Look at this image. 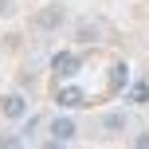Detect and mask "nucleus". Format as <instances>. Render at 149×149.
Instances as JSON below:
<instances>
[{
    "mask_svg": "<svg viewBox=\"0 0 149 149\" xmlns=\"http://www.w3.org/2000/svg\"><path fill=\"white\" fill-rule=\"evenodd\" d=\"M55 102H59L63 110H79V106H86V90H79V86H63Z\"/></svg>",
    "mask_w": 149,
    "mask_h": 149,
    "instance_id": "20e7f679",
    "label": "nucleus"
},
{
    "mask_svg": "<svg viewBox=\"0 0 149 149\" xmlns=\"http://www.w3.org/2000/svg\"><path fill=\"white\" fill-rule=\"evenodd\" d=\"M0 12H8V0H0Z\"/></svg>",
    "mask_w": 149,
    "mask_h": 149,
    "instance_id": "1a4fd4ad",
    "label": "nucleus"
},
{
    "mask_svg": "<svg viewBox=\"0 0 149 149\" xmlns=\"http://www.w3.org/2000/svg\"><path fill=\"white\" fill-rule=\"evenodd\" d=\"M63 20H67V12H63L59 4H47V8H39V16H36V24H39L43 31H55Z\"/></svg>",
    "mask_w": 149,
    "mask_h": 149,
    "instance_id": "7ed1b4c3",
    "label": "nucleus"
},
{
    "mask_svg": "<svg viewBox=\"0 0 149 149\" xmlns=\"http://www.w3.org/2000/svg\"><path fill=\"white\" fill-rule=\"evenodd\" d=\"M134 145H137V149H149V134H141V137H134Z\"/></svg>",
    "mask_w": 149,
    "mask_h": 149,
    "instance_id": "6e6552de",
    "label": "nucleus"
},
{
    "mask_svg": "<svg viewBox=\"0 0 149 149\" xmlns=\"http://www.w3.org/2000/svg\"><path fill=\"white\" fill-rule=\"evenodd\" d=\"M102 130H106V134H126V130H130V114L126 110H110L102 118Z\"/></svg>",
    "mask_w": 149,
    "mask_h": 149,
    "instance_id": "39448f33",
    "label": "nucleus"
},
{
    "mask_svg": "<svg viewBox=\"0 0 149 149\" xmlns=\"http://www.w3.org/2000/svg\"><path fill=\"white\" fill-rule=\"evenodd\" d=\"M0 114H4L8 122H20V118H28V98H24V94H8L4 102H0Z\"/></svg>",
    "mask_w": 149,
    "mask_h": 149,
    "instance_id": "f03ea898",
    "label": "nucleus"
},
{
    "mask_svg": "<svg viewBox=\"0 0 149 149\" xmlns=\"http://www.w3.org/2000/svg\"><path fill=\"white\" fill-rule=\"evenodd\" d=\"M51 145H67L74 141V134H79V126H74V118H67V114H59V118H51Z\"/></svg>",
    "mask_w": 149,
    "mask_h": 149,
    "instance_id": "f257e3e1",
    "label": "nucleus"
},
{
    "mask_svg": "<svg viewBox=\"0 0 149 149\" xmlns=\"http://www.w3.org/2000/svg\"><path fill=\"white\" fill-rule=\"evenodd\" d=\"M79 39H82V43L98 39V24H79Z\"/></svg>",
    "mask_w": 149,
    "mask_h": 149,
    "instance_id": "0eeeda50",
    "label": "nucleus"
},
{
    "mask_svg": "<svg viewBox=\"0 0 149 149\" xmlns=\"http://www.w3.org/2000/svg\"><path fill=\"white\" fill-rule=\"evenodd\" d=\"M74 67H79V59H74L71 51H59V55L51 59V71L59 74V79H67V74H74Z\"/></svg>",
    "mask_w": 149,
    "mask_h": 149,
    "instance_id": "423d86ee",
    "label": "nucleus"
}]
</instances>
